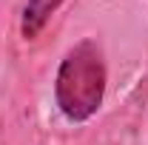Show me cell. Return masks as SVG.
Listing matches in <instances>:
<instances>
[{
	"mask_svg": "<svg viewBox=\"0 0 148 145\" xmlns=\"http://www.w3.org/2000/svg\"><path fill=\"white\" fill-rule=\"evenodd\" d=\"M106 83H108V68L100 43L86 37L77 46H71L54 77V103L60 114L69 122H88L103 105L106 97Z\"/></svg>",
	"mask_w": 148,
	"mask_h": 145,
	"instance_id": "obj_1",
	"label": "cell"
},
{
	"mask_svg": "<svg viewBox=\"0 0 148 145\" xmlns=\"http://www.w3.org/2000/svg\"><path fill=\"white\" fill-rule=\"evenodd\" d=\"M63 3L66 0H26L23 12H20V34H23V40H34Z\"/></svg>",
	"mask_w": 148,
	"mask_h": 145,
	"instance_id": "obj_2",
	"label": "cell"
}]
</instances>
